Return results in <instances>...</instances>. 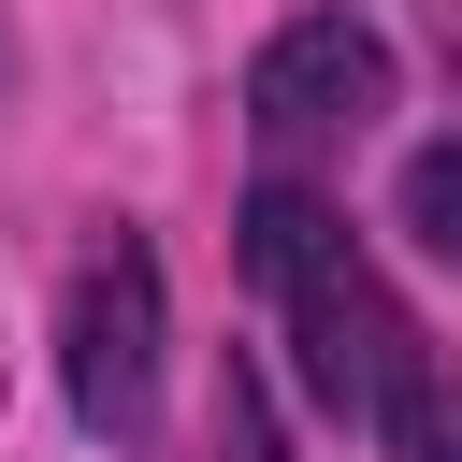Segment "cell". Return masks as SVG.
<instances>
[{
	"instance_id": "obj_1",
	"label": "cell",
	"mask_w": 462,
	"mask_h": 462,
	"mask_svg": "<svg viewBox=\"0 0 462 462\" xmlns=\"http://www.w3.org/2000/svg\"><path fill=\"white\" fill-rule=\"evenodd\" d=\"M231 260H245V289L274 303V332H289V361H303L318 419H346V433H375V448H390L404 390L433 375V332L404 318V289L375 274V245H361L303 173H260V188H245V217H231Z\"/></svg>"
},
{
	"instance_id": "obj_2",
	"label": "cell",
	"mask_w": 462,
	"mask_h": 462,
	"mask_svg": "<svg viewBox=\"0 0 462 462\" xmlns=\"http://www.w3.org/2000/svg\"><path fill=\"white\" fill-rule=\"evenodd\" d=\"M159 346H173V274H159V245L116 217V231L72 260V289H58V390H72V419H87L101 448H144V433H159Z\"/></svg>"
},
{
	"instance_id": "obj_3",
	"label": "cell",
	"mask_w": 462,
	"mask_h": 462,
	"mask_svg": "<svg viewBox=\"0 0 462 462\" xmlns=\"http://www.w3.org/2000/svg\"><path fill=\"white\" fill-rule=\"evenodd\" d=\"M390 87H404L390 29H375L361 0H303V14L245 58V130H260L274 173H303L318 144H361V130L390 116Z\"/></svg>"
},
{
	"instance_id": "obj_4",
	"label": "cell",
	"mask_w": 462,
	"mask_h": 462,
	"mask_svg": "<svg viewBox=\"0 0 462 462\" xmlns=\"http://www.w3.org/2000/svg\"><path fill=\"white\" fill-rule=\"evenodd\" d=\"M390 217H404V231H419V245H433V260L462 274V130H433V144L404 159V188H390Z\"/></svg>"
},
{
	"instance_id": "obj_5",
	"label": "cell",
	"mask_w": 462,
	"mask_h": 462,
	"mask_svg": "<svg viewBox=\"0 0 462 462\" xmlns=\"http://www.w3.org/2000/svg\"><path fill=\"white\" fill-rule=\"evenodd\" d=\"M390 462H462V361L433 346V375L404 390V419H390Z\"/></svg>"
},
{
	"instance_id": "obj_6",
	"label": "cell",
	"mask_w": 462,
	"mask_h": 462,
	"mask_svg": "<svg viewBox=\"0 0 462 462\" xmlns=\"http://www.w3.org/2000/svg\"><path fill=\"white\" fill-rule=\"evenodd\" d=\"M217 419H231V448H245V462H303V448H289V419H274V375H260V361H231Z\"/></svg>"
}]
</instances>
